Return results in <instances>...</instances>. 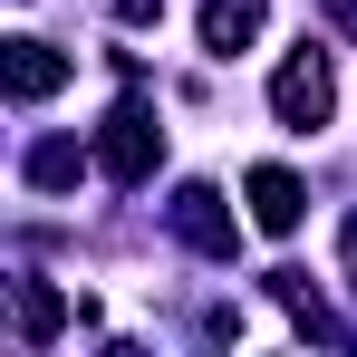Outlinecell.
<instances>
[{"label": "cell", "mask_w": 357, "mask_h": 357, "mask_svg": "<svg viewBox=\"0 0 357 357\" xmlns=\"http://www.w3.org/2000/svg\"><path fill=\"white\" fill-rule=\"evenodd\" d=\"M116 20H126V29H145V20H165V0H116Z\"/></svg>", "instance_id": "cell-9"}, {"label": "cell", "mask_w": 357, "mask_h": 357, "mask_svg": "<svg viewBox=\"0 0 357 357\" xmlns=\"http://www.w3.org/2000/svg\"><path fill=\"white\" fill-rule=\"evenodd\" d=\"M271 107H280V126H328V107H338V77H328V59L319 49H290L280 59V77H271Z\"/></svg>", "instance_id": "cell-2"}, {"label": "cell", "mask_w": 357, "mask_h": 357, "mask_svg": "<svg viewBox=\"0 0 357 357\" xmlns=\"http://www.w3.org/2000/svg\"><path fill=\"white\" fill-rule=\"evenodd\" d=\"M29 183H39V193H68V183H77V145H39V155H29Z\"/></svg>", "instance_id": "cell-8"}, {"label": "cell", "mask_w": 357, "mask_h": 357, "mask_svg": "<svg viewBox=\"0 0 357 357\" xmlns=\"http://www.w3.org/2000/svg\"><path fill=\"white\" fill-rule=\"evenodd\" d=\"M165 222H174V241H193L203 261H232V241H241V222L222 213V193H213V183H183L174 203H165Z\"/></svg>", "instance_id": "cell-3"}, {"label": "cell", "mask_w": 357, "mask_h": 357, "mask_svg": "<svg viewBox=\"0 0 357 357\" xmlns=\"http://www.w3.org/2000/svg\"><path fill=\"white\" fill-rule=\"evenodd\" d=\"M261 20H271V0H203V49L232 59V49L261 39Z\"/></svg>", "instance_id": "cell-6"}, {"label": "cell", "mask_w": 357, "mask_h": 357, "mask_svg": "<svg viewBox=\"0 0 357 357\" xmlns=\"http://www.w3.org/2000/svg\"><path fill=\"white\" fill-rule=\"evenodd\" d=\"M0 87H10L20 107H39V97L68 87V59L49 49V39H10V49H0Z\"/></svg>", "instance_id": "cell-4"}, {"label": "cell", "mask_w": 357, "mask_h": 357, "mask_svg": "<svg viewBox=\"0 0 357 357\" xmlns=\"http://www.w3.org/2000/svg\"><path fill=\"white\" fill-rule=\"evenodd\" d=\"M68 319H87V299H59L49 280H20V338H29V348H49Z\"/></svg>", "instance_id": "cell-7"}, {"label": "cell", "mask_w": 357, "mask_h": 357, "mask_svg": "<svg viewBox=\"0 0 357 357\" xmlns=\"http://www.w3.org/2000/svg\"><path fill=\"white\" fill-rule=\"evenodd\" d=\"M348 271H357V222H348Z\"/></svg>", "instance_id": "cell-10"}, {"label": "cell", "mask_w": 357, "mask_h": 357, "mask_svg": "<svg viewBox=\"0 0 357 357\" xmlns=\"http://www.w3.org/2000/svg\"><path fill=\"white\" fill-rule=\"evenodd\" d=\"M155 155H165V126H155L145 97H126L116 116H107V135H97V165H107L116 183H145V174H155Z\"/></svg>", "instance_id": "cell-1"}, {"label": "cell", "mask_w": 357, "mask_h": 357, "mask_svg": "<svg viewBox=\"0 0 357 357\" xmlns=\"http://www.w3.org/2000/svg\"><path fill=\"white\" fill-rule=\"evenodd\" d=\"M241 193H251V222H261L271 241H280V232H299V213H309V193H299V174H290V165H251V183H241Z\"/></svg>", "instance_id": "cell-5"}]
</instances>
